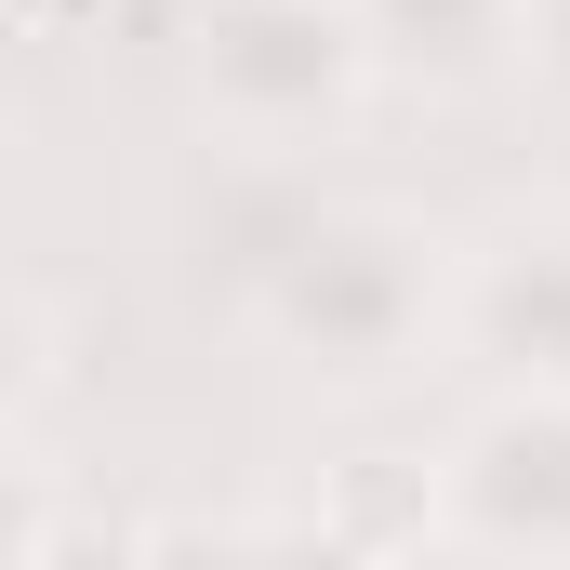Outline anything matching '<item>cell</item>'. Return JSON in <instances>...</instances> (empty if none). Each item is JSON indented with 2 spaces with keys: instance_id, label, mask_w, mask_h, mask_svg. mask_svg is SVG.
Masks as SVG:
<instances>
[{
  "instance_id": "obj_6",
  "label": "cell",
  "mask_w": 570,
  "mask_h": 570,
  "mask_svg": "<svg viewBox=\"0 0 570 570\" xmlns=\"http://www.w3.org/2000/svg\"><path fill=\"white\" fill-rule=\"evenodd\" d=\"M531 80L570 94V0H531Z\"/></svg>"
},
{
  "instance_id": "obj_5",
  "label": "cell",
  "mask_w": 570,
  "mask_h": 570,
  "mask_svg": "<svg viewBox=\"0 0 570 570\" xmlns=\"http://www.w3.org/2000/svg\"><path fill=\"white\" fill-rule=\"evenodd\" d=\"M372 67L412 94H478L504 67H531V0H358Z\"/></svg>"
},
{
  "instance_id": "obj_4",
  "label": "cell",
  "mask_w": 570,
  "mask_h": 570,
  "mask_svg": "<svg viewBox=\"0 0 570 570\" xmlns=\"http://www.w3.org/2000/svg\"><path fill=\"white\" fill-rule=\"evenodd\" d=\"M451 345L491 372V399H570V226H504L451 266Z\"/></svg>"
},
{
  "instance_id": "obj_2",
  "label": "cell",
  "mask_w": 570,
  "mask_h": 570,
  "mask_svg": "<svg viewBox=\"0 0 570 570\" xmlns=\"http://www.w3.org/2000/svg\"><path fill=\"white\" fill-rule=\"evenodd\" d=\"M372 80L358 0H186V94L239 159H305L358 120Z\"/></svg>"
},
{
  "instance_id": "obj_3",
  "label": "cell",
  "mask_w": 570,
  "mask_h": 570,
  "mask_svg": "<svg viewBox=\"0 0 570 570\" xmlns=\"http://www.w3.org/2000/svg\"><path fill=\"white\" fill-rule=\"evenodd\" d=\"M438 544L491 570H570V399H491L438 451Z\"/></svg>"
},
{
  "instance_id": "obj_1",
  "label": "cell",
  "mask_w": 570,
  "mask_h": 570,
  "mask_svg": "<svg viewBox=\"0 0 570 570\" xmlns=\"http://www.w3.org/2000/svg\"><path fill=\"white\" fill-rule=\"evenodd\" d=\"M239 318L266 332L279 372L358 399V385H399L438 332H451V253H438L412 213H385V199H332Z\"/></svg>"
}]
</instances>
